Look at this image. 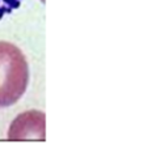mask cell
<instances>
[{
	"label": "cell",
	"instance_id": "obj_2",
	"mask_svg": "<svg viewBox=\"0 0 148 149\" xmlns=\"http://www.w3.org/2000/svg\"><path fill=\"white\" fill-rule=\"evenodd\" d=\"M8 140H45L46 115L40 110H29L13 119L8 130Z\"/></svg>",
	"mask_w": 148,
	"mask_h": 149
},
{
	"label": "cell",
	"instance_id": "obj_3",
	"mask_svg": "<svg viewBox=\"0 0 148 149\" xmlns=\"http://www.w3.org/2000/svg\"><path fill=\"white\" fill-rule=\"evenodd\" d=\"M22 0H0V20L20 7Z\"/></svg>",
	"mask_w": 148,
	"mask_h": 149
},
{
	"label": "cell",
	"instance_id": "obj_1",
	"mask_svg": "<svg viewBox=\"0 0 148 149\" xmlns=\"http://www.w3.org/2000/svg\"><path fill=\"white\" fill-rule=\"evenodd\" d=\"M29 85V64L16 45L0 41V109L14 105Z\"/></svg>",
	"mask_w": 148,
	"mask_h": 149
}]
</instances>
